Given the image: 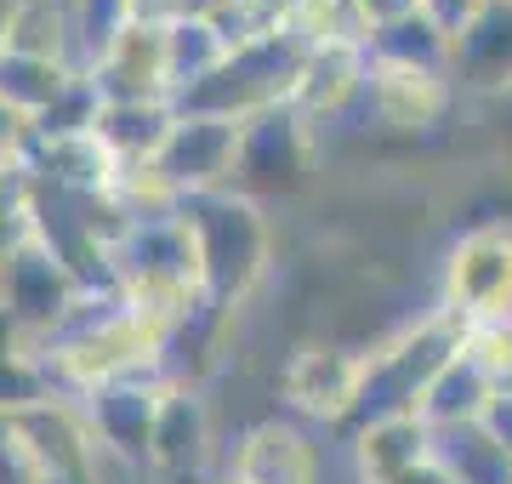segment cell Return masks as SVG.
<instances>
[{
  "label": "cell",
  "instance_id": "cell-7",
  "mask_svg": "<svg viewBox=\"0 0 512 484\" xmlns=\"http://www.w3.org/2000/svg\"><path fill=\"white\" fill-rule=\"evenodd\" d=\"M365 365L370 354H359L348 342H302L279 371V405L313 428L342 433L365 393Z\"/></svg>",
  "mask_w": 512,
  "mask_h": 484
},
{
  "label": "cell",
  "instance_id": "cell-14",
  "mask_svg": "<svg viewBox=\"0 0 512 484\" xmlns=\"http://www.w3.org/2000/svg\"><path fill=\"white\" fill-rule=\"evenodd\" d=\"M23 456L35 462L40 479H97V433L86 422L80 399H52L12 422Z\"/></svg>",
  "mask_w": 512,
  "mask_h": 484
},
{
  "label": "cell",
  "instance_id": "cell-26",
  "mask_svg": "<svg viewBox=\"0 0 512 484\" xmlns=\"http://www.w3.org/2000/svg\"><path fill=\"white\" fill-rule=\"evenodd\" d=\"M439 462L450 467L461 484H512V456L495 445L484 428L439 433Z\"/></svg>",
  "mask_w": 512,
  "mask_h": 484
},
{
  "label": "cell",
  "instance_id": "cell-9",
  "mask_svg": "<svg viewBox=\"0 0 512 484\" xmlns=\"http://www.w3.org/2000/svg\"><path fill=\"white\" fill-rule=\"evenodd\" d=\"M177 376H131V382H109L80 399L86 422L97 433V450L120 467H148V445H154V422H160V399Z\"/></svg>",
  "mask_w": 512,
  "mask_h": 484
},
{
  "label": "cell",
  "instance_id": "cell-23",
  "mask_svg": "<svg viewBox=\"0 0 512 484\" xmlns=\"http://www.w3.org/2000/svg\"><path fill=\"white\" fill-rule=\"evenodd\" d=\"M365 52H370V63H387V69H433V75H450L456 40H450L444 23L427 18V12H410V18L365 35Z\"/></svg>",
  "mask_w": 512,
  "mask_h": 484
},
{
  "label": "cell",
  "instance_id": "cell-29",
  "mask_svg": "<svg viewBox=\"0 0 512 484\" xmlns=\"http://www.w3.org/2000/svg\"><path fill=\"white\" fill-rule=\"evenodd\" d=\"M461 354L473 359L478 371L490 376V388L507 399V393H512V319H484V325H467V336H461Z\"/></svg>",
  "mask_w": 512,
  "mask_h": 484
},
{
  "label": "cell",
  "instance_id": "cell-31",
  "mask_svg": "<svg viewBox=\"0 0 512 484\" xmlns=\"http://www.w3.org/2000/svg\"><path fill=\"white\" fill-rule=\"evenodd\" d=\"M74 18H80V69L126 29V0H74Z\"/></svg>",
  "mask_w": 512,
  "mask_h": 484
},
{
  "label": "cell",
  "instance_id": "cell-17",
  "mask_svg": "<svg viewBox=\"0 0 512 484\" xmlns=\"http://www.w3.org/2000/svg\"><path fill=\"white\" fill-rule=\"evenodd\" d=\"M450 80H456V92H473V97L512 92V0H490L456 35Z\"/></svg>",
  "mask_w": 512,
  "mask_h": 484
},
{
  "label": "cell",
  "instance_id": "cell-33",
  "mask_svg": "<svg viewBox=\"0 0 512 484\" xmlns=\"http://www.w3.org/2000/svg\"><path fill=\"white\" fill-rule=\"evenodd\" d=\"M23 154H29V120L0 103V177L23 171Z\"/></svg>",
  "mask_w": 512,
  "mask_h": 484
},
{
  "label": "cell",
  "instance_id": "cell-28",
  "mask_svg": "<svg viewBox=\"0 0 512 484\" xmlns=\"http://www.w3.org/2000/svg\"><path fill=\"white\" fill-rule=\"evenodd\" d=\"M97 114H103V97H97L92 75L80 69V80H74L69 92L57 97L52 109L29 126V137H40V143H57V137H86V131H97Z\"/></svg>",
  "mask_w": 512,
  "mask_h": 484
},
{
  "label": "cell",
  "instance_id": "cell-42",
  "mask_svg": "<svg viewBox=\"0 0 512 484\" xmlns=\"http://www.w3.org/2000/svg\"><path fill=\"white\" fill-rule=\"evenodd\" d=\"M40 484H97V479H40Z\"/></svg>",
  "mask_w": 512,
  "mask_h": 484
},
{
  "label": "cell",
  "instance_id": "cell-43",
  "mask_svg": "<svg viewBox=\"0 0 512 484\" xmlns=\"http://www.w3.org/2000/svg\"><path fill=\"white\" fill-rule=\"evenodd\" d=\"M222 484H239V479H222Z\"/></svg>",
  "mask_w": 512,
  "mask_h": 484
},
{
  "label": "cell",
  "instance_id": "cell-41",
  "mask_svg": "<svg viewBox=\"0 0 512 484\" xmlns=\"http://www.w3.org/2000/svg\"><path fill=\"white\" fill-rule=\"evenodd\" d=\"M6 12H12V0H0V52H6Z\"/></svg>",
  "mask_w": 512,
  "mask_h": 484
},
{
  "label": "cell",
  "instance_id": "cell-3",
  "mask_svg": "<svg viewBox=\"0 0 512 484\" xmlns=\"http://www.w3.org/2000/svg\"><path fill=\"white\" fill-rule=\"evenodd\" d=\"M177 217L188 223L194 251H200L205 302L217 314H234L239 302H251L256 285L274 268V223H268L262 200L239 194V188H217V194L183 200Z\"/></svg>",
  "mask_w": 512,
  "mask_h": 484
},
{
  "label": "cell",
  "instance_id": "cell-27",
  "mask_svg": "<svg viewBox=\"0 0 512 484\" xmlns=\"http://www.w3.org/2000/svg\"><path fill=\"white\" fill-rule=\"evenodd\" d=\"M52 399H63V393H57L52 371H46V359L35 348L18 359H0V422H18V416L52 405Z\"/></svg>",
  "mask_w": 512,
  "mask_h": 484
},
{
  "label": "cell",
  "instance_id": "cell-32",
  "mask_svg": "<svg viewBox=\"0 0 512 484\" xmlns=\"http://www.w3.org/2000/svg\"><path fill=\"white\" fill-rule=\"evenodd\" d=\"M188 18V0H126V23H137V29H177V23Z\"/></svg>",
  "mask_w": 512,
  "mask_h": 484
},
{
  "label": "cell",
  "instance_id": "cell-20",
  "mask_svg": "<svg viewBox=\"0 0 512 484\" xmlns=\"http://www.w3.org/2000/svg\"><path fill=\"white\" fill-rule=\"evenodd\" d=\"M495 399H501V393L490 388V376L478 371L467 354H456L439 376H433V388L421 393L416 416L433 433H461V428H484V416H490Z\"/></svg>",
  "mask_w": 512,
  "mask_h": 484
},
{
  "label": "cell",
  "instance_id": "cell-2",
  "mask_svg": "<svg viewBox=\"0 0 512 484\" xmlns=\"http://www.w3.org/2000/svg\"><path fill=\"white\" fill-rule=\"evenodd\" d=\"M109 268H114V297L171 336L211 308L200 280V251H194V234H188L183 217L131 223V234L109 251Z\"/></svg>",
  "mask_w": 512,
  "mask_h": 484
},
{
  "label": "cell",
  "instance_id": "cell-34",
  "mask_svg": "<svg viewBox=\"0 0 512 484\" xmlns=\"http://www.w3.org/2000/svg\"><path fill=\"white\" fill-rule=\"evenodd\" d=\"M0 484H40V473H35V462L23 456L12 422H0Z\"/></svg>",
  "mask_w": 512,
  "mask_h": 484
},
{
  "label": "cell",
  "instance_id": "cell-21",
  "mask_svg": "<svg viewBox=\"0 0 512 484\" xmlns=\"http://www.w3.org/2000/svg\"><path fill=\"white\" fill-rule=\"evenodd\" d=\"M6 52L74 63L80 69V18L74 0H12L6 12Z\"/></svg>",
  "mask_w": 512,
  "mask_h": 484
},
{
  "label": "cell",
  "instance_id": "cell-35",
  "mask_svg": "<svg viewBox=\"0 0 512 484\" xmlns=\"http://www.w3.org/2000/svg\"><path fill=\"white\" fill-rule=\"evenodd\" d=\"M410 12H421V0H353V18H359L365 35H376V29H387V23L410 18Z\"/></svg>",
  "mask_w": 512,
  "mask_h": 484
},
{
  "label": "cell",
  "instance_id": "cell-38",
  "mask_svg": "<svg viewBox=\"0 0 512 484\" xmlns=\"http://www.w3.org/2000/svg\"><path fill=\"white\" fill-rule=\"evenodd\" d=\"M29 348H35V342H29V331H23L18 319L0 308V359H18V354H29Z\"/></svg>",
  "mask_w": 512,
  "mask_h": 484
},
{
  "label": "cell",
  "instance_id": "cell-18",
  "mask_svg": "<svg viewBox=\"0 0 512 484\" xmlns=\"http://www.w3.org/2000/svg\"><path fill=\"white\" fill-rule=\"evenodd\" d=\"M348 456H353L359 484H393L399 473L439 456V433L427 428L421 416H387V422H370V428L353 433Z\"/></svg>",
  "mask_w": 512,
  "mask_h": 484
},
{
  "label": "cell",
  "instance_id": "cell-11",
  "mask_svg": "<svg viewBox=\"0 0 512 484\" xmlns=\"http://www.w3.org/2000/svg\"><path fill=\"white\" fill-rule=\"evenodd\" d=\"M456 80L433 75V69H387L370 63V86H365V114L370 126L387 137H427L439 131L456 109Z\"/></svg>",
  "mask_w": 512,
  "mask_h": 484
},
{
  "label": "cell",
  "instance_id": "cell-36",
  "mask_svg": "<svg viewBox=\"0 0 512 484\" xmlns=\"http://www.w3.org/2000/svg\"><path fill=\"white\" fill-rule=\"evenodd\" d=\"M484 6H490V0H421V12H427L433 23H444V29H450V40H456L461 29L484 12Z\"/></svg>",
  "mask_w": 512,
  "mask_h": 484
},
{
  "label": "cell",
  "instance_id": "cell-22",
  "mask_svg": "<svg viewBox=\"0 0 512 484\" xmlns=\"http://www.w3.org/2000/svg\"><path fill=\"white\" fill-rule=\"evenodd\" d=\"M177 126V103H103L97 114V143L120 166H154L165 137Z\"/></svg>",
  "mask_w": 512,
  "mask_h": 484
},
{
  "label": "cell",
  "instance_id": "cell-15",
  "mask_svg": "<svg viewBox=\"0 0 512 484\" xmlns=\"http://www.w3.org/2000/svg\"><path fill=\"white\" fill-rule=\"evenodd\" d=\"M319 445L313 433L291 416H262L239 433L234 462H228V479L239 484H319Z\"/></svg>",
  "mask_w": 512,
  "mask_h": 484
},
{
  "label": "cell",
  "instance_id": "cell-30",
  "mask_svg": "<svg viewBox=\"0 0 512 484\" xmlns=\"http://www.w3.org/2000/svg\"><path fill=\"white\" fill-rule=\"evenodd\" d=\"M29 240H35V183L29 171H6L0 177V262Z\"/></svg>",
  "mask_w": 512,
  "mask_h": 484
},
{
  "label": "cell",
  "instance_id": "cell-8",
  "mask_svg": "<svg viewBox=\"0 0 512 484\" xmlns=\"http://www.w3.org/2000/svg\"><path fill=\"white\" fill-rule=\"evenodd\" d=\"M86 297H97V291H86V285L74 280L69 262L57 257V251H46L40 240L18 245L12 257L0 262V308L29 331L35 348L40 342H52V336L80 314V302Z\"/></svg>",
  "mask_w": 512,
  "mask_h": 484
},
{
  "label": "cell",
  "instance_id": "cell-40",
  "mask_svg": "<svg viewBox=\"0 0 512 484\" xmlns=\"http://www.w3.org/2000/svg\"><path fill=\"white\" fill-rule=\"evenodd\" d=\"M228 6H239V0H188L194 18H217V12H228Z\"/></svg>",
  "mask_w": 512,
  "mask_h": 484
},
{
  "label": "cell",
  "instance_id": "cell-24",
  "mask_svg": "<svg viewBox=\"0 0 512 484\" xmlns=\"http://www.w3.org/2000/svg\"><path fill=\"white\" fill-rule=\"evenodd\" d=\"M74 80H80V69H74V63H46V57L0 52V103H6L12 114H23L29 126L52 109L57 97L69 92Z\"/></svg>",
  "mask_w": 512,
  "mask_h": 484
},
{
  "label": "cell",
  "instance_id": "cell-39",
  "mask_svg": "<svg viewBox=\"0 0 512 484\" xmlns=\"http://www.w3.org/2000/svg\"><path fill=\"white\" fill-rule=\"evenodd\" d=\"M393 484H461V479L439 462V456H433V462H421V467H410V473H399Z\"/></svg>",
  "mask_w": 512,
  "mask_h": 484
},
{
  "label": "cell",
  "instance_id": "cell-25",
  "mask_svg": "<svg viewBox=\"0 0 512 484\" xmlns=\"http://www.w3.org/2000/svg\"><path fill=\"white\" fill-rule=\"evenodd\" d=\"M228 40L211 18H194L188 12L177 29H165V75H171V97L188 92V86H200L205 75H217L222 63H228Z\"/></svg>",
  "mask_w": 512,
  "mask_h": 484
},
{
  "label": "cell",
  "instance_id": "cell-4",
  "mask_svg": "<svg viewBox=\"0 0 512 484\" xmlns=\"http://www.w3.org/2000/svg\"><path fill=\"white\" fill-rule=\"evenodd\" d=\"M461 336H467V325H461L456 314L433 308L427 319L404 325L393 342H382V348L370 354V365H365V393H359L348 428L336 433V439L348 445L353 433L370 428V422H387V416H416L421 393L433 388V376L461 354Z\"/></svg>",
  "mask_w": 512,
  "mask_h": 484
},
{
  "label": "cell",
  "instance_id": "cell-13",
  "mask_svg": "<svg viewBox=\"0 0 512 484\" xmlns=\"http://www.w3.org/2000/svg\"><path fill=\"white\" fill-rule=\"evenodd\" d=\"M205 467H211V405L194 382H171L148 445V473L165 484H205Z\"/></svg>",
  "mask_w": 512,
  "mask_h": 484
},
{
  "label": "cell",
  "instance_id": "cell-19",
  "mask_svg": "<svg viewBox=\"0 0 512 484\" xmlns=\"http://www.w3.org/2000/svg\"><path fill=\"white\" fill-rule=\"evenodd\" d=\"M23 171L35 183L57 188V194H109L114 177H120V160L97 143V131H86V137H57V143L29 137Z\"/></svg>",
  "mask_w": 512,
  "mask_h": 484
},
{
  "label": "cell",
  "instance_id": "cell-16",
  "mask_svg": "<svg viewBox=\"0 0 512 484\" xmlns=\"http://www.w3.org/2000/svg\"><path fill=\"white\" fill-rule=\"evenodd\" d=\"M103 103H171V75H165V35L126 23L103 52L86 63Z\"/></svg>",
  "mask_w": 512,
  "mask_h": 484
},
{
  "label": "cell",
  "instance_id": "cell-6",
  "mask_svg": "<svg viewBox=\"0 0 512 484\" xmlns=\"http://www.w3.org/2000/svg\"><path fill=\"white\" fill-rule=\"evenodd\" d=\"M313 160H319V131L291 103H279L239 126L234 188L251 200H291L313 183Z\"/></svg>",
  "mask_w": 512,
  "mask_h": 484
},
{
  "label": "cell",
  "instance_id": "cell-10",
  "mask_svg": "<svg viewBox=\"0 0 512 484\" xmlns=\"http://www.w3.org/2000/svg\"><path fill=\"white\" fill-rule=\"evenodd\" d=\"M234 166H239V126L234 120H211V114H177V126H171L160 160H154V171L183 200L234 188Z\"/></svg>",
  "mask_w": 512,
  "mask_h": 484
},
{
  "label": "cell",
  "instance_id": "cell-37",
  "mask_svg": "<svg viewBox=\"0 0 512 484\" xmlns=\"http://www.w3.org/2000/svg\"><path fill=\"white\" fill-rule=\"evenodd\" d=\"M484 433H490L495 445H501V450L512 456V393L490 405V416H484Z\"/></svg>",
  "mask_w": 512,
  "mask_h": 484
},
{
  "label": "cell",
  "instance_id": "cell-12",
  "mask_svg": "<svg viewBox=\"0 0 512 484\" xmlns=\"http://www.w3.org/2000/svg\"><path fill=\"white\" fill-rule=\"evenodd\" d=\"M370 86V52L365 40H330V46H308L302 69L291 86V109L308 120L313 131L336 126L348 109H365Z\"/></svg>",
  "mask_w": 512,
  "mask_h": 484
},
{
  "label": "cell",
  "instance_id": "cell-5",
  "mask_svg": "<svg viewBox=\"0 0 512 484\" xmlns=\"http://www.w3.org/2000/svg\"><path fill=\"white\" fill-rule=\"evenodd\" d=\"M439 308L456 314L461 325H484V319H512V223L461 228L439 262Z\"/></svg>",
  "mask_w": 512,
  "mask_h": 484
},
{
  "label": "cell",
  "instance_id": "cell-1",
  "mask_svg": "<svg viewBox=\"0 0 512 484\" xmlns=\"http://www.w3.org/2000/svg\"><path fill=\"white\" fill-rule=\"evenodd\" d=\"M35 354L46 359L63 399H86V393L131 382V376H171V365H165L171 331H160L154 319H143L120 297H86L80 314L52 342H40Z\"/></svg>",
  "mask_w": 512,
  "mask_h": 484
}]
</instances>
